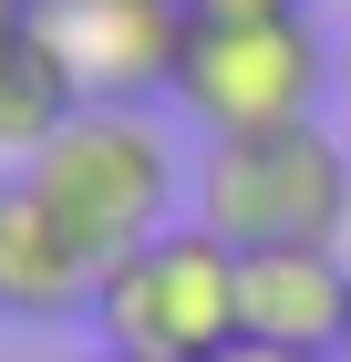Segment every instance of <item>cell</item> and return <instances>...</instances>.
Here are the masks:
<instances>
[{
    "label": "cell",
    "mask_w": 351,
    "mask_h": 362,
    "mask_svg": "<svg viewBox=\"0 0 351 362\" xmlns=\"http://www.w3.org/2000/svg\"><path fill=\"white\" fill-rule=\"evenodd\" d=\"M21 187L114 269L124 249H145V238H165V228L186 218L196 176L176 166V145H165V124L145 104H83L73 124L21 166Z\"/></svg>",
    "instance_id": "cell-1"
},
{
    "label": "cell",
    "mask_w": 351,
    "mask_h": 362,
    "mask_svg": "<svg viewBox=\"0 0 351 362\" xmlns=\"http://www.w3.org/2000/svg\"><path fill=\"white\" fill-rule=\"evenodd\" d=\"M186 218L217 228L227 249H341L351 228V145L310 124H269V135H207Z\"/></svg>",
    "instance_id": "cell-2"
},
{
    "label": "cell",
    "mask_w": 351,
    "mask_h": 362,
    "mask_svg": "<svg viewBox=\"0 0 351 362\" xmlns=\"http://www.w3.org/2000/svg\"><path fill=\"white\" fill-rule=\"evenodd\" d=\"M93 341L104 362H217L238 341V249L196 218L124 249L93 290Z\"/></svg>",
    "instance_id": "cell-3"
},
{
    "label": "cell",
    "mask_w": 351,
    "mask_h": 362,
    "mask_svg": "<svg viewBox=\"0 0 351 362\" xmlns=\"http://www.w3.org/2000/svg\"><path fill=\"white\" fill-rule=\"evenodd\" d=\"M341 83L310 11H258V21H186V62H176V104L207 135H269V124H310L321 93Z\"/></svg>",
    "instance_id": "cell-4"
},
{
    "label": "cell",
    "mask_w": 351,
    "mask_h": 362,
    "mask_svg": "<svg viewBox=\"0 0 351 362\" xmlns=\"http://www.w3.org/2000/svg\"><path fill=\"white\" fill-rule=\"evenodd\" d=\"M186 0H31V42L83 104H155L186 62Z\"/></svg>",
    "instance_id": "cell-5"
},
{
    "label": "cell",
    "mask_w": 351,
    "mask_h": 362,
    "mask_svg": "<svg viewBox=\"0 0 351 362\" xmlns=\"http://www.w3.org/2000/svg\"><path fill=\"white\" fill-rule=\"evenodd\" d=\"M351 332V259L341 249H238V341L341 362Z\"/></svg>",
    "instance_id": "cell-6"
},
{
    "label": "cell",
    "mask_w": 351,
    "mask_h": 362,
    "mask_svg": "<svg viewBox=\"0 0 351 362\" xmlns=\"http://www.w3.org/2000/svg\"><path fill=\"white\" fill-rule=\"evenodd\" d=\"M93 290H104V259L21 176H0V321H93Z\"/></svg>",
    "instance_id": "cell-7"
},
{
    "label": "cell",
    "mask_w": 351,
    "mask_h": 362,
    "mask_svg": "<svg viewBox=\"0 0 351 362\" xmlns=\"http://www.w3.org/2000/svg\"><path fill=\"white\" fill-rule=\"evenodd\" d=\"M73 114H83V93L62 83V62L21 31V42L0 52V176H21L31 156H42V145L73 124Z\"/></svg>",
    "instance_id": "cell-8"
},
{
    "label": "cell",
    "mask_w": 351,
    "mask_h": 362,
    "mask_svg": "<svg viewBox=\"0 0 351 362\" xmlns=\"http://www.w3.org/2000/svg\"><path fill=\"white\" fill-rule=\"evenodd\" d=\"M196 21H258V11H310V0H186Z\"/></svg>",
    "instance_id": "cell-9"
},
{
    "label": "cell",
    "mask_w": 351,
    "mask_h": 362,
    "mask_svg": "<svg viewBox=\"0 0 351 362\" xmlns=\"http://www.w3.org/2000/svg\"><path fill=\"white\" fill-rule=\"evenodd\" d=\"M217 362H321V352H269V341H227Z\"/></svg>",
    "instance_id": "cell-10"
},
{
    "label": "cell",
    "mask_w": 351,
    "mask_h": 362,
    "mask_svg": "<svg viewBox=\"0 0 351 362\" xmlns=\"http://www.w3.org/2000/svg\"><path fill=\"white\" fill-rule=\"evenodd\" d=\"M21 31H31V0H0V52H11Z\"/></svg>",
    "instance_id": "cell-11"
},
{
    "label": "cell",
    "mask_w": 351,
    "mask_h": 362,
    "mask_svg": "<svg viewBox=\"0 0 351 362\" xmlns=\"http://www.w3.org/2000/svg\"><path fill=\"white\" fill-rule=\"evenodd\" d=\"M341 93H351V42H341Z\"/></svg>",
    "instance_id": "cell-12"
},
{
    "label": "cell",
    "mask_w": 351,
    "mask_h": 362,
    "mask_svg": "<svg viewBox=\"0 0 351 362\" xmlns=\"http://www.w3.org/2000/svg\"><path fill=\"white\" fill-rule=\"evenodd\" d=\"M62 362H104V352H62Z\"/></svg>",
    "instance_id": "cell-13"
},
{
    "label": "cell",
    "mask_w": 351,
    "mask_h": 362,
    "mask_svg": "<svg viewBox=\"0 0 351 362\" xmlns=\"http://www.w3.org/2000/svg\"><path fill=\"white\" fill-rule=\"evenodd\" d=\"M341 362H351V332H341Z\"/></svg>",
    "instance_id": "cell-14"
}]
</instances>
